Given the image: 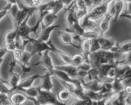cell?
Wrapping results in <instances>:
<instances>
[{
	"label": "cell",
	"mask_w": 131,
	"mask_h": 105,
	"mask_svg": "<svg viewBox=\"0 0 131 105\" xmlns=\"http://www.w3.org/2000/svg\"><path fill=\"white\" fill-rule=\"evenodd\" d=\"M112 2L111 0H102L100 3L94 5L89 11L87 16L94 21L102 18L106 14L108 7Z\"/></svg>",
	"instance_id": "7a4b0ae2"
},
{
	"label": "cell",
	"mask_w": 131,
	"mask_h": 105,
	"mask_svg": "<svg viewBox=\"0 0 131 105\" xmlns=\"http://www.w3.org/2000/svg\"><path fill=\"white\" fill-rule=\"evenodd\" d=\"M123 81L120 79L116 78L113 83V92L114 94H118L124 90L125 86L122 83Z\"/></svg>",
	"instance_id": "f1b7e54d"
},
{
	"label": "cell",
	"mask_w": 131,
	"mask_h": 105,
	"mask_svg": "<svg viewBox=\"0 0 131 105\" xmlns=\"http://www.w3.org/2000/svg\"><path fill=\"white\" fill-rule=\"evenodd\" d=\"M42 3V0H31L30 5L32 7H38Z\"/></svg>",
	"instance_id": "f6af8a7d"
},
{
	"label": "cell",
	"mask_w": 131,
	"mask_h": 105,
	"mask_svg": "<svg viewBox=\"0 0 131 105\" xmlns=\"http://www.w3.org/2000/svg\"><path fill=\"white\" fill-rule=\"evenodd\" d=\"M6 48L8 52H11L14 51L16 49V42H15V40H12V41H9L8 42H4L3 46Z\"/></svg>",
	"instance_id": "8d00e7d4"
},
{
	"label": "cell",
	"mask_w": 131,
	"mask_h": 105,
	"mask_svg": "<svg viewBox=\"0 0 131 105\" xmlns=\"http://www.w3.org/2000/svg\"><path fill=\"white\" fill-rule=\"evenodd\" d=\"M124 0H114V8H115V15L113 18V22H116L122 14V10L124 6Z\"/></svg>",
	"instance_id": "cb8c5ba5"
},
{
	"label": "cell",
	"mask_w": 131,
	"mask_h": 105,
	"mask_svg": "<svg viewBox=\"0 0 131 105\" xmlns=\"http://www.w3.org/2000/svg\"><path fill=\"white\" fill-rule=\"evenodd\" d=\"M58 37L59 41L61 43L64 45L71 46L75 48L80 49V46L79 45H77L74 42L73 36L71 35V33L67 31H60L58 32Z\"/></svg>",
	"instance_id": "8992f818"
},
{
	"label": "cell",
	"mask_w": 131,
	"mask_h": 105,
	"mask_svg": "<svg viewBox=\"0 0 131 105\" xmlns=\"http://www.w3.org/2000/svg\"><path fill=\"white\" fill-rule=\"evenodd\" d=\"M58 18L57 15L54 14L52 12H50L44 17L42 19L41 25H43L45 26H50L53 24L55 20Z\"/></svg>",
	"instance_id": "484cf974"
},
{
	"label": "cell",
	"mask_w": 131,
	"mask_h": 105,
	"mask_svg": "<svg viewBox=\"0 0 131 105\" xmlns=\"http://www.w3.org/2000/svg\"><path fill=\"white\" fill-rule=\"evenodd\" d=\"M84 2H85V6H86V7L87 8H88V7H91V6L94 3V0H84Z\"/></svg>",
	"instance_id": "7dc6e473"
},
{
	"label": "cell",
	"mask_w": 131,
	"mask_h": 105,
	"mask_svg": "<svg viewBox=\"0 0 131 105\" xmlns=\"http://www.w3.org/2000/svg\"><path fill=\"white\" fill-rule=\"evenodd\" d=\"M17 62H16V61L15 60L14 58H12V61H11V62L10 63V64H9V72H10V74L14 72L15 67H16V65H17Z\"/></svg>",
	"instance_id": "b9f144b4"
},
{
	"label": "cell",
	"mask_w": 131,
	"mask_h": 105,
	"mask_svg": "<svg viewBox=\"0 0 131 105\" xmlns=\"http://www.w3.org/2000/svg\"><path fill=\"white\" fill-rule=\"evenodd\" d=\"M28 39L31 44V51L30 52H31V54L32 56L36 54H39L42 57V53L44 51H46V50H50V51H52L51 47L48 44L47 42L40 41L37 37H36V38L29 37Z\"/></svg>",
	"instance_id": "277c9868"
},
{
	"label": "cell",
	"mask_w": 131,
	"mask_h": 105,
	"mask_svg": "<svg viewBox=\"0 0 131 105\" xmlns=\"http://www.w3.org/2000/svg\"><path fill=\"white\" fill-rule=\"evenodd\" d=\"M40 76L41 75L39 74L33 75V76L28 77L26 78L23 79V80L20 81L16 90H21L26 89V88L31 87L34 82V81L36 80L39 77H40Z\"/></svg>",
	"instance_id": "4fadbf2b"
},
{
	"label": "cell",
	"mask_w": 131,
	"mask_h": 105,
	"mask_svg": "<svg viewBox=\"0 0 131 105\" xmlns=\"http://www.w3.org/2000/svg\"><path fill=\"white\" fill-rule=\"evenodd\" d=\"M124 92L128 96H131V85H127L124 87Z\"/></svg>",
	"instance_id": "bcb514c9"
},
{
	"label": "cell",
	"mask_w": 131,
	"mask_h": 105,
	"mask_svg": "<svg viewBox=\"0 0 131 105\" xmlns=\"http://www.w3.org/2000/svg\"><path fill=\"white\" fill-rule=\"evenodd\" d=\"M50 52V50H46V51H44L42 52V55L41 57V60L37 62L36 63L34 64V66H37V65H41L44 67L46 69V71H48L50 73L53 69H54L55 65H53V63L52 62L51 57L49 55V52Z\"/></svg>",
	"instance_id": "5b68a950"
},
{
	"label": "cell",
	"mask_w": 131,
	"mask_h": 105,
	"mask_svg": "<svg viewBox=\"0 0 131 105\" xmlns=\"http://www.w3.org/2000/svg\"><path fill=\"white\" fill-rule=\"evenodd\" d=\"M36 101H37V104H64L57 99V95L54 94L51 91L44 90L41 89L40 87L38 96L36 98Z\"/></svg>",
	"instance_id": "3957f363"
},
{
	"label": "cell",
	"mask_w": 131,
	"mask_h": 105,
	"mask_svg": "<svg viewBox=\"0 0 131 105\" xmlns=\"http://www.w3.org/2000/svg\"><path fill=\"white\" fill-rule=\"evenodd\" d=\"M54 68L57 69L61 70L64 72H66L72 78L77 79V74L78 69L77 67H75L71 64H65L64 65H58L55 66Z\"/></svg>",
	"instance_id": "e0dca14e"
},
{
	"label": "cell",
	"mask_w": 131,
	"mask_h": 105,
	"mask_svg": "<svg viewBox=\"0 0 131 105\" xmlns=\"http://www.w3.org/2000/svg\"><path fill=\"white\" fill-rule=\"evenodd\" d=\"M75 6H73L71 8H66V12L64 21L68 25L69 27H70L73 24V22L77 19L75 16Z\"/></svg>",
	"instance_id": "ffe728a7"
},
{
	"label": "cell",
	"mask_w": 131,
	"mask_h": 105,
	"mask_svg": "<svg viewBox=\"0 0 131 105\" xmlns=\"http://www.w3.org/2000/svg\"><path fill=\"white\" fill-rule=\"evenodd\" d=\"M71 97V94L70 91L68 90L67 89H63L62 90L59 91L57 94V99L60 101V102L66 104V103L70 99Z\"/></svg>",
	"instance_id": "d4e9b609"
},
{
	"label": "cell",
	"mask_w": 131,
	"mask_h": 105,
	"mask_svg": "<svg viewBox=\"0 0 131 105\" xmlns=\"http://www.w3.org/2000/svg\"><path fill=\"white\" fill-rule=\"evenodd\" d=\"M20 8L17 3H14L12 5L10 8L8 10V14L12 18L14 22V26H17V19H18L19 14Z\"/></svg>",
	"instance_id": "44dd1931"
},
{
	"label": "cell",
	"mask_w": 131,
	"mask_h": 105,
	"mask_svg": "<svg viewBox=\"0 0 131 105\" xmlns=\"http://www.w3.org/2000/svg\"><path fill=\"white\" fill-rule=\"evenodd\" d=\"M125 2H131V0H124Z\"/></svg>",
	"instance_id": "681fc988"
},
{
	"label": "cell",
	"mask_w": 131,
	"mask_h": 105,
	"mask_svg": "<svg viewBox=\"0 0 131 105\" xmlns=\"http://www.w3.org/2000/svg\"><path fill=\"white\" fill-rule=\"evenodd\" d=\"M12 5H13L12 3H7V6H6L2 10H0V21H1V20H2V19L8 13V10H9V9L10 8V7H12Z\"/></svg>",
	"instance_id": "f35d334b"
},
{
	"label": "cell",
	"mask_w": 131,
	"mask_h": 105,
	"mask_svg": "<svg viewBox=\"0 0 131 105\" xmlns=\"http://www.w3.org/2000/svg\"><path fill=\"white\" fill-rule=\"evenodd\" d=\"M121 17H123V18H127L131 21V15H128V16H122Z\"/></svg>",
	"instance_id": "c3c4849f"
},
{
	"label": "cell",
	"mask_w": 131,
	"mask_h": 105,
	"mask_svg": "<svg viewBox=\"0 0 131 105\" xmlns=\"http://www.w3.org/2000/svg\"><path fill=\"white\" fill-rule=\"evenodd\" d=\"M88 75V71H84V70L78 69L77 74V79L82 83L85 82V79L86 78Z\"/></svg>",
	"instance_id": "74e56055"
},
{
	"label": "cell",
	"mask_w": 131,
	"mask_h": 105,
	"mask_svg": "<svg viewBox=\"0 0 131 105\" xmlns=\"http://www.w3.org/2000/svg\"><path fill=\"white\" fill-rule=\"evenodd\" d=\"M126 3V5H127V7H126L125 11L123 14L120 15L121 17L122 16H128V15H131V2H125Z\"/></svg>",
	"instance_id": "60d3db41"
},
{
	"label": "cell",
	"mask_w": 131,
	"mask_h": 105,
	"mask_svg": "<svg viewBox=\"0 0 131 105\" xmlns=\"http://www.w3.org/2000/svg\"><path fill=\"white\" fill-rule=\"evenodd\" d=\"M53 76H55L58 79L59 82H75L77 79L72 78L71 76H69L66 72H64L61 70L57 69L54 68L51 72Z\"/></svg>",
	"instance_id": "9a60e30c"
},
{
	"label": "cell",
	"mask_w": 131,
	"mask_h": 105,
	"mask_svg": "<svg viewBox=\"0 0 131 105\" xmlns=\"http://www.w3.org/2000/svg\"><path fill=\"white\" fill-rule=\"evenodd\" d=\"M87 77L89 79V81H93L96 80H100V76L97 67H92L88 72Z\"/></svg>",
	"instance_id": "f546056e"
},
{
	"label": "cell",
	"mask_w": 131,
	"mask_h": 105,
	"mask_svg": "<svg viewBox=\"0 0 131 105\" xmlns=\"http://www.w3.org/2000/svg\"><path fill=\"white\" fill-rule=\"evenodd\" d=\"M83 85L84 88L88 90L94 91V92H100L102 88L103 82L102 80H96L93 81H89V82H83Z\"/></svg>",
	"instance_id": "7c38bea8"
},
{
	"label": "cell",
	"mask_w": 131,
	"mask_h": 105,
	"mask_svg": "<svg viewBox=\"0 0 131 105\" xmlns=\"http://www.w3.org/2000/svg\"><path fill=\"white\" fill-rule=\"evenodd\" d=\"M52 76V74L48 71H46L45 74L40 76V78L41 79V83L39 87L41 89L47 91L51 90L53 87V83L51 81Z\"/></svg>",
	"instance_id": "8fae6325"
},
{
	"label": "cell",
	"mask_w": 131,
	"mask_h": 105,
	"mask_svg": "<svg viewBox=\"0 0 131 105\" xmlns=\"http://www.w3.org/2000/svg\"><path fill=\"white\" fill-rule=\"evenodd\" d=\"M80 22L81 26H82L85 31L93 30L95 28L98 26V24L95 22V21L89 18L88 16H85L83 19L80 20Z\"/></svg>",
	"instance_id": "ac0fdd59"
},
{
	"label": "cell",
	"mask_w": 131,
	"mask_h": 105,
	"mask_svg": "<svg viewBox=\"0 0 131 105\" xmlns=\"http://www.w3.org/2000/svg\"><path fill=\"white\" fill-rule=\"evenodd\" d=\"M118 52L114 51L100 49L91 53V61L94 67L103 64H114L118 62Z\"/></svg>",
	"instance_id": "6da1fadb"
},
{
	"label": "cell",
	"mask_w": 131,
	"mask_h": 105,
	"mask_svg": "<svg viewBox=\"0 0 131 105\" xmlns=\"http://www.w3.org/2000/svg\"><path fill=\"white\" fill-rule=\"evenodd\" d=\"M65 7L64 2L62 0H55L54 1L53 5L51 10V12H52L54 14L57 15V14Z\"/></svg>",
	"instance_id": "1f68e13d"
},
{
	"label": "cell",
	"mask_w": 131,
	"mask_h": 105,
	"mask_svg": "<svg viewBox=\"0 0 131 105\" xmlns=\"http://www.w3.org/2000/svg\"><path fill=\"white\" fill-rule=\"evenodd\" d=\"M2 80V78L1 77H0V80Z\"/></svg>",
	"instance_id": "f907efd6"
},
{
	"label": "cell",
	"mask_w": 131,
	"mask_h": 105,
	"mask_svg": "<svg viewBox=\"0 0 131 105\" xmlns=\"http://www.w3.org/2000/svg\"><path fill=\"white\" fill-rule=\"evenodd\" d=\"M114 15H115V8H114V0L111 3L109 4V7H108L105 16H107L109 18L111 19L114 18Z\"/></svg>",
	"instance_id": "d590c367"
},
{
	"label": "cell",
	"mask_w": 131,
	"mask_h": 105,
	"mask_svg": "<svg viewBox=\"0 0 131 105\" xmlns=\"http://www.w3.org/2000/svg\"><path fill=\"white\" fill-rule=\"evenodd\" d=\"M17 33H18V26H14V28L12 30L8 31L6 33L4 37V42L15 40Z\"/></svg>",
	"instance_id": "83f0119b"
},
{
	"label": "cell",
	"mask_w": 131,
	"mask_h": 105,
	"mask_svg": "<svg viewBox=\"0 0 131 105\" xmlns=\"http://www.w3.org/2000/svg\"><path fill=\"white\" fill-rule=\"evenodd\" d=\"M10 99L12 104L21 105L25 104L28 100H30V99L22 91L16 90L11 94L10 96Z\"/></svg>",
	"instance_id": "52a82bcc"
},
{
	"label": "cell",
	"mask_w": 131,
	"mask_h": 105,
	"mask_svg": "<svg viewBox=\"0 0 131 105\" xmlns=\"http://www.w3.org/2000/svg\"><path fill=\"white\" fill-rule=\"evenodd\" d=\"M114 51L118 52H122V53H129L131 52V41L123 42V43L118 44L116 46Z\"/></svg>",
	"instance_id": "603a6c76"
},
{
	"label": "cell",
	"mask_w": 131,
	"mask_h": 105,
	"mask_svg": "<svg viewBox=\"0 0 131 105\" xmlns=\"http://www.w3.org/2000/svg\"><path fill=\"white\" fill-rule=\"evenodd\" d=\"M32 14H30L28 15L27 17L23 20L22 22L18 26V33L21 37L25 39H28L30 37V35L31 34V27L28 26V21L30 18Z\"/></svg>",
	"instance_id": "ba28073f"
},
{
	"label": "cell",
	"mask_w": 131,
	"mask_h": 105,
	"mask_svg": "<svg viewBox=\"0 0 131 105\" xmlns=\"http://www.w3.org/2000/svg\"><path fill=\"white\" fill-rule=\"evenodd\" d=\"M39 90V86L36 87H34L31 86V87L26 88V89L21 90V91L23 92L30 99V100L34 101L36 104H37L36 98H37V96H38Z\"/></svg>",
	"instance_id": "d6986e66"
},
{
	"label": "cell",
	"mask_w": 131,
	"mask_h": 105,
	"mask_svg": "<svg viewBox=\"0 0 131 105\" xmlns=\"http://www.w3.org/2000/svg\"><path fill=\"white\" fill-rule=\"evenodd\" d=\"M84 62H85V57L83 54H76L71 57V64L75 67H77Z\"/></svg>",
	"instance_id": "4dcf8cb0"
},
{
	"label": "cell",
	"mask_w": 131,
	"mask_h": 105,
	"mask_svg": "<svg viewBox=\"0 0 131 105\" xmlns=\"http://www.w3.org/2000/svg\"><path fill=\"white\" fill-rule=\"evenodd\" d=\"M80 49L82 50L85 57V62L91 63V52H90V41L89 40L84 38L80 44Z\"/></svg>",
	"instance_id": "2e32d148"
},
{
	"label": "cell",
	"mask_w": 131,
	"mask_h": 105,
	"mask_svg": "<svg viewBox=\"0 0 131 105\" xmlns=\"http://www.w3.org/2000/svg\"><path fill=\"white\" fill-rule=\"evenodd\" d=\"M88 12H89V11H88V8H84V9L77 8L75 10V17L80 21L88 15Z\"/></svg>",
	"instance_id": "e575fe53"
},
{
	"label": "cell",
	"mask_w": 131,
	"mask_h": 105,
	"mask_svg": "<svg viewBox=\"0 0 131 105\" xmlns=\"http://www.w3.org/2000/svg\"><path fill=\"white\" fill-rule=\"evenodd\" d=\"M90 41V52L91 53L92 52H96L97 51L101 49V46L100 44L98 41V38L96 39L89 40Z\"/></svg>",
	"instance_id": "d6a6232c"
},
{
	"label": "cell",
	"mask_w": 131,
	"mask_h": 105,
	"mask_svg": "<svg viewBox=\"0 0 131 105\" xmlns=\"http://www.w3.org/2000/svg\"><path fill=\"white\" fill-rule=\"evenodd\" d=\"M92 65L91 64V63H89V62H84L82 64H80V65L78 66L77 69H81V70H84V71H89L92 68Z\"/></svg>",
	"instance_id": "ab89813d"
},
{
	"label": "cell",
	"mask_w": 131,
	"mask_h": 105,
	"mask_svg": "<svg viewBox=\"0 0 131 105\" xmlns=\"http://www.w3.org/2000/svg\"><path fill=\"white\" fill-rule=\"evenodd\" d=\"M22 73L23 72L21 71L19 73H16L14 72H12V73L10 74V76L9 80L6 81L7 84L10 87L12 93L17 90L18 85L20 82V77H21V75Z\"/></svg>",
	"instance_id": "5bb4252c"
},
{
	"label": "cell",
	"mask_w": 131,
	"mask_h": 105,
	"mask_svg": "<svg viewBox=\"0 0 131 105\" xmlns=\"http://www.w3.org/2000/svg\"><path fill=\"white\" fill-rule=\"evenodd\" d=\"M8 51L6 49L5 47L4 46H2L1 48H0V58H3V57H5L6 54H7Z\"/></svg>",
	"instance_id": "ee69618b"
},
{
	"label": "cell",
	"mask_w": 131,
	"mask_h": 105,
	"mask_svg": "<svg viewBox=\"0 0 131 105\" xmlns=\"http://www.w3.org/2000/svg\"><path fill=\"white\" fill-rule=\"evenodd\" d=\"M98 40L101 46V49L114 51L116 46L117 45L115 40L109 38L107 37H105V35L100 36L98 38Z\"/></svg>",
	"instance_id": "30bf717a"
},
{
	"label": "cell",
	"mask_w": 131,
	"mask_h": 105,
	"mask_svg": "<svg viewBox=\"0 0 131 105\" xmlns=\"http://www.w3.org/2000/svg\"><path fill=\"white\" fill-rule=\"evenodd\" d=\"M41 26H42V30L39 35H38L37 38L40 41L46 42H47L50 39V35H51V32L56 28L60 27V25L55 24H53L50 26H45L43 25H41Z\"/></svg>",
	"instance_id": "9c48e42d"
},
{
	"label": "cell",
	"mask_w": 131,
	"mask_h": 105,
	"mask_svg": "<svg viewBox=\"0 0 131 105\" xmlns=\"http://www.w3.org/2000/svg\"><path fill=\"white\" fill-rule=\"evenodd\" d=\"M125 55H126L125 57V58L124 60H123V61H124L125 62H126L127 64H128L129 65L131 66V52L127 53V54Z\"/></svg>",
	"instance_id": "7bdbcfd3"
},
{
	"label": "cell",
	"mask_w": 131,
	"mask_h": 105,
	"mask_svg": "<svg viewBox=\"0 0 131 105\" xmlns=\"http://www.w3.org/2000/svg\"><path fill=\"white\" fill-rule=\"evenodd\" d=\"M115 64L116 63H114V64H103L98 66L97 69H98V72H99V74H100V78L102 79L103 77H105L107 74L108 71H109V69Z\"/></svg>",
	"instance_id": "4316f807"
},
{
	"label": "cell",
	"mask_w": 131,
	"mask_h": 105,
	"mask_svg": "<svg viewBox=\"0 0 131 105\" xmlns=\"http://www.w3.org/2000/svg\"><path fill=\"white\" fill-rule=\"evenodd\" d=\"M111 20V19L105 15L102 17V19L101 20V21L98 24V28H99V30H100L99 33H100V36L104 35L105 32L108 30Z\"/></svg>",
	"instance_id": "7402d4cb"
},
{
	"label": "cell",
	"mask_w": 131,
	"mask_h": 105,
	"mask_svg": "<svg viewBox=\"0 0 131 105\" xmlns=\"http://www.w3.org/2000/svg\"><path fill=\"white\" fill-rule=\"evenodd\" d=\"M100 33H97V32H93V30L91 31H85L84 33L83 34L82 37L84 38H86L88 40H93V39H96L98 37H100Z\"/></svg>",
	"instance_id": "836d02e7"
}]
</instances>
